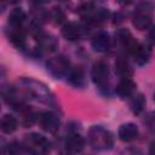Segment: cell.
<instances>
[{"label": "cell", "instance_id": "obj_18", "mask_svg": "<svg viewBox=\"0 0 155 155\" xmlns=\"http://www.w3.org/2000/svg\"><path fill=\"white\" fill-rule=\"evenodd\" d=\"M46 0H31V2H34V4H42V2H45Z\"/></svg>", "mask_w": 155, "mask_h": 155}, {"label": "cell", "instance_id": "obj_5", "mask_svg": "<svg viewBox=\"0 0 155 155\" xmlns=\"http://www.w3.org/2000/svg\"><path fill=\"white\" fill-rule=\"evenodd\" d=\"M138 136V128L134 124H124L119 128V137L122 142H131Z\"/></svg>", "mask_w": 155, "mask_h": 155}, {"label": "cell", "instance_id": "obj_15", "mask_svg": "<svg viewBox=\"0 0 155 155\" xmlns=\"http://www.w3.org/2000/svg\"><path fill=\"white\" fill-rule=\"evenodd\" d=\"M144 105H145V99L142 94H138L137 97H134L131 103V107L134 114H140L142 110L144 109Z\"/></svg>", "mask_w": 155, "mask_h": 155}, {"label": "cell", "instance_id": "obj_4", "mask_svg": "<svg viewBox=\"0 0 155 155\" xmlns=\"http://www.w3.org/2000/svg\"><path fill=\"white\" fill-rule=\"evenodd\" d=\"M108 78V65L104 62H97L92 68V79L94 84L103 85Z\"/></svg>", "mask_w": 155, "mask_h": 155}, {"label": "cell", "instance_id": "obj_12", "mask_svg": "<svg viewBox=\"0 0 155 155\" xmlns=\"http://www.w3.org/2000/svg\"><path fill=\"white\" fill-rule=\"evenodd\" d=\"M25 18V15L22 8H13L8 15V23H11L13 27L19 25Z\"/></svg>", "mask_w": 155, "mask_h": 155}, {"label": "cell", "instance_id": "obj_8", "mask_svg": "<svg viewBox=\"0 0 155 155\" xmlns=\"http://www.w3.org/2000/svg\"><path fill=\"white\" fill-rule=\"evenodd\" d=\"M84 148V139L80 134H70L67 139V149L71 153H78Z\"/></svg>", "mask_w": 155, "mask_h": 155}, {"label": "cell", "instance_id": "obj_9", "mask_svg": "<svg viewBox=\"0 0 155 155\" xmlns=\"http://www.w3.org/2000/svg\"><path fill=\"white\" fill-rule=\"evenodd\" d=\"M17 120L11 115H4L0 121V128L4 133H12L17 128Z\"/></svg>", "mask_w": 155, "mask_h": 155}, {"label": "cell", "instance_id": "obj_3", "mask_svg": "<svg viewBox=\"0 0 155 155\" xmlns=\"http://www.w3.org/2000/svg\"><path fill=\"white\" fill-rule=\"evenodd\" d=\"M38 120H39V124L41 125V127L45 131H47V132L53 133L59 127V120L52 113H47V111L46 113H42V114H40V116H39Z\"/></svg>", "mask_w": 155, "mask_h": 155}, {"label": "cell", "instance_id": "obj_11", "mask_svg": "<svg viewBox=\"0 0 155 155\" xmlns=\"http://www.w3.org/2000/svg\"><path fill=\"white\" fill-rule=\"evenodd\" d=\"M115 71L121 78H130L132 75V69L130 68L128 63L122 58H120L115 62Z\"/></svg>", "mask_w": 155, "mask_h": 155}, {"label": "cell", "instance_id": "obj_20", "mask_svg": "<svg viewBox=\"0 0 155 155\" xmlns=\"http://www.w3.org/2000/svg\"><path fill=\"white\" fill-rule=\"evenodd\" d=\"M151 153H155V142L151 144Z\"/></svg>", "mask_w": 155, "mask_h": 155}, {"label": "cell", "instance_id": "obj_19", "mask_svg": "<svg viewBox=\"0 0 155 155\" xmlns=\"http://www.w3.org/2000/svg\"><path fill=\"white\" fill-rule=\"evenodd\" d=\"M117 2H120V4H127V2H130V0H117Z\"/></svg>", "mask_w": 155, "mask_h": 155}, {"label": "cell", "instance_id": "obj_10", "mask_svg": "<svg viewBox=\"0 0 155 155\" xmlns=\"http://www.w3.org/2000/svg\"><path fill=\"white\" fill-rule=\"evenodd\" d=\"M92 46H93V48L96 51H105L108 48V46H109V36H108V34H105V33L98 34L93 39Z\"/></svg>", "mask_w": 155, "mask_h": 155}, {"label": "cell", "instance_id": "obj_1", "mask_svg": "<svg viewBox=\"0 0 155 155\" xmlns=\"http://www.w3.org/2000/svg\"><path fill=\"white\" fill-rule=\"evenodd\" d=\"M90 138L93 148L105 149V148H110L113 144V138L110 133L102 128H97V127L93 128L90 133Z\"/></svg>", "mask_w": 155, "mask_h": 155}, {"label": "cell", "instance_id": "obj_17", "mask_svg": "<svg viewBox=\"0 0 155 155\" xmlns=\"http://www.w3.org/2000/svg\"><path fill=\"white\" fill-rule=\"evenodd\" d=\"M53 19H54V22L57 24H59L64 19V15H63V12L59 8H54V11H53Z\"/></svg>", "mask_w": 155, "mask_h": 155}, {"label": "cell", "instance_id": "obj_13", "mask_svg": "<svg viewBox=\"0 0 155 155\" xmlns=\"http://www.w3.org/2000/svg\"><path fill=\"white\" fill-rule=\"evenodd\" d=\"M29 140H30L35 147H38V148L41 149V150L48 149V145H50V144H48L47 139H46L45 137L40 136V134H36V133L30 134V136H29Z\"/></svg>", "mask_w": 155, "mask_h": 155}, {"label": "cell", "instance_id": "obj_6", "mask_svg": "<svg viewBox=\"0 0 155 155\" xmlns=\"http://www.w3.org/2000/svg\"><path fill=\"white\" fill-rule=\"evenodd\" d=\"M81 33H82V30H81L80 25H78L74 22H69V23L64 24L62 28V35L67 40H76L81 36Z\"/></svg>", "mask_w": 155, "mask_h": 155}, {"label": "cell", "instance_id": "obj_16", "mask_svg": "<svg viewBox=\"0 0 155 155\" xmlns=\"http://www.w3.org/2000/svg\"><path fill=\"white\" fill-rule=\"evenodd\" d=\"M70 82L73 85H76V86H80L82 85L84 82V74H82V70L80 68L75 69L71 74H70Z\"/></svg>", "mask_w": 155, "mask_h": 155}, {"label": "cell", "instance_id": "obj_21", "mask_svg": "<svg viewBox=\"0 0 155 155\" xmlns=\"http://www.w3.org/2000/svg\"><path fill=\"white\" fill-rule=\"evenodd\" d=\"M8 2H11V4H16V2H18L19 0H7Z\"/></svg>", "mask_w": 155, "mask_h": 155}, {"label": "cell", "instance_id": "obj_2", "mask_svg": "<svg viewBox=\"0 0 155 155\" xmlns=\"http://www.w3.org/2000/svg\"><path fill=\"white\" fill-rule=\"evenodd\" d=\"M151 23V11L145 6H140L133 16V25L139 30H144Z\"/></svg>", "mask_w": 155, "mask_h": 155}, {"label": "cell", "instance_id": "obj_14", "mask_svg": "<svg viewBox=\"0 0 155 155\" xmlns=\"http://www.w3.org/2000/svg\"><path fill=\"white\" fill-rule=\"evenodd\" d=\"M10 40L11 42L16 46V47H23L24 46V41H25V38H24V33L19 29H15L11 35H10Z\"/></svg>", "mask_w": 155, "mask_h": 155}, {"label": "cell", "instance_id": "obj_7", "mask_svg": "<svg viewBox=\"0 0 155 155\" xmlns=\"http://www.w3.org/2000/svg\"><path fill=\"white\" fill-rule=\"evenodd\" d=\"M134 90V82L130 79V78H124V80H121L116 87V92L121 96V97H128Z\"/></svg>", "mask_w": 155, "mask_h": 155}]
</instances>
